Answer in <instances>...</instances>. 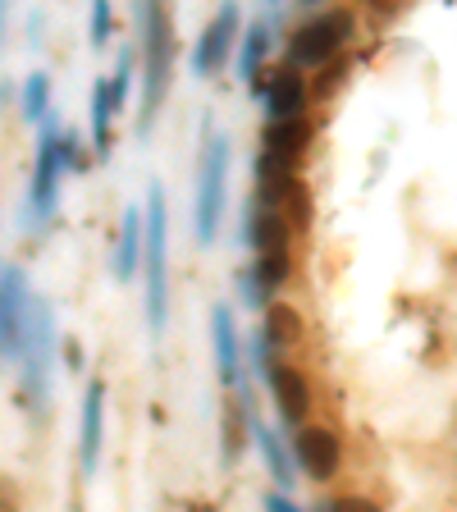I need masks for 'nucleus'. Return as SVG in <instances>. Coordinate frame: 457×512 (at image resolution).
Returning a JSON list of instances; mask_svg holds the SVG:
<instances>
[{"label": "nucleus", "mask_w": 457, "mask_h": 512, "mask_svg": "<svg viewBox=\"0 0 457 512\" xmlns=\"http://www.w3.org/2000/svg\"><path fill=\"white\" fill-rule=\"evenodd\" d=\"M101 426H106V384L92 380L83 394V430H78V467H83V476H96V467H101Z\"/></svg>", "instance_id": "13"}, {"label": "nucleus", "mask_w": 457, "mask_h": 512, "mask_svg": "<svg viewBox=\"0 0 457 512\" xmlns=\"http://www.w3.org/2000/svg\"><path fill=\"white\" fill-rule=\"evenodd\" d=\"M224 197H229V138L206 124V151L197 170V243L211 247L220 234Z\"/></svg>", "instance_id": "4"}, {"label": "nucleus", "mask_w": 457, "mask_h": 512, "mask_svg": "<svg viewBox=\"0 0 457 512\" xmlns=\"http://www.w3.org/2000/svg\"><path fill=\"white\" fill-rule=\"evenodd\" d=\"M316 512H384L375 499H366V494H339V499L320 503Z\"/></svg>", "instance_id": "24"}, {"label": "nucleus", "mask_w": 457, "mask_h": 512, "mask_svg": "<svg viewBox=\"0 0 457 512\" xmlns=\"http://www.w3.org/2000/svg\"><path fill=\"white\" fill-rule=\"evenodd\" d=\"M261 508H266V512H307V508H298V503L288 499V494H266V499H261Z\"/></svg>", "instance_id": "26"}, {"label": "nucleus", "mask_w": 457, "mask_h": 512, "mask_svg": "<svg viewBox=\"0 0 457 512\" xmlns=\"http://www.w3.org/2000/svg\"><path fill=\"white\" fill-rule=\"evenodd\" d=\"M288 453H293V462H298L311 480H334L343 467V444L330 426H298Z\"/></svg>", "instance_id": "7"}, {"label": "nucleus", "mask_w": 457, "mask_h": 512, "mask_svg": "<svg viewBox=\"0 0 457 512\" xmlns=\"http://www.w3.org/2000/svg\"><path fill=\"white\" fill-rule=\"evenodd\" d=\"M247 439H256V448H261V458H266L270 467V480H275L279 490L275 494H288L293 485H298V467H293V453H288L284 435L279 430H270L261 416H256V407L247 412Z\"/></svg>", "instance_id": "12"}, {"label": "nucleus", "mask_w": 457, "mask_h": 512, "mask_svg": "<svg viewBox=\"0 0 457 512\" xmlns=\"http://www.w3.org/2000/svg\"><path fill=\"white\" fill-rule=\"evenodd\" d=\"M138 256H142V206H128L115 243V279L138 275Z\"/></svg>", "instance_id": "17"}, {"label": "nucleus", "mask_w": 457, "mask_h": 512, "mask_svg": "<svg viewBox=\"0 0 457 512\" xmlns=\"http://www.w3.org/2000/svg\"><path fill=\"white\" fill-rule=\"evenodd\" d=\"M55 352H60V334H55V311L42 293L28 298L23 311V334H19V366H23V398L37 416L51 407V384H55Z\"/></svg>", "instance_id": "2"}, {"label": "nucleus", "mask_w": 457, "mask_h": 512, "mask_svg": "<svg viewBox=\"0 0 457 512\" xmlns=\"http://www.w3.org/2000/svg\"><path fill=\"white\" fill-rule=\"evenodd\" d=\"M247 412H252V407H247L243 398L220 407V462L224 467H238L243 448L252 444V439H247Z\"/></svg>", "instance_id": "16"}, {"label": "nucleus", "mask_w": 457, "mask_h": 512, "mask_svg": "<svg viewBox=\"0 0 457 512\" xmlns=\"http://www.w3.org/2000/svg\"><path fill=\"white\" fill-rule=\"evenodd\" d=\"M238 288H243V307H252V311H256V307H270V293L261 288V279H256L252 270L238 279Z\"/></svg>", "instance_id": "25"}, {"label": "nucleus", "mask_w": 457, "mask_h": 512, "mask_svg": "<svg viewBox=\"0 0 457 512\" xmlns=\"http://www.w3.org/2000/svg\"><path fill=\"white\" fill-rule=\"evenodd\" d=\"M266 106V124H279V119H302L307 110V83H302L298 69H275V74H261V96Z\"/></svg>", "instance_id": "11"}, {"label": "nucleus", "mask_w": 457, "mask_h": 512, "mask_svg": "<svg viewBox=\"0 0 457 512\" xmlns=\"http://www.w3.org/2000/svg\"><path fill=\"white\" fill-rule=\"evenodd\" d=\"M133 23H138V51H133V64L142 69V110H138V138H147L151 124H156V110L165 106L174 83V55H179V42H174V19L165 5H138L133 10Z\"/></svg>", "instance_id": "1"}, {"label": "nucleus", "mask_w": 457, "mask_h": 512, "mask_svg": "<svg viewBox=\"0 0 457 512\" xmlns=\"http://www.w3.org/2000/svg\"><path fill=\"white\" fill-rule=\"evenodd\" d=\"M110 28H115V14H110V0H96V5H92V46H96V51H106V42H110Z\"/></svg>", "instance_id": "22"}, {"label": "nucleus", "mask_w": 457, "mask_h": 512, "mask_svg": "<svg viewBox=\"0 0 457 512\" xmlns=\"http://www.w3.org/2000/svg\"><path fill=\"white\" fill-rule=\"evenodd\" d=\"M261 339H266V348L275 352V348H293V343L302 339V316L288 302H270L266 307V320H261Z\"/></svg>", "instance_id": "18"}, {"label": "nucleus", "mask_w": 457, "mask_h": 512, "mask_svg": "<svg viewBox=\"0 0 457 512\" xmlns=\"http://www.w3.org/2000/svg\"><path fill=\"white\" fill-rule=\"evenodd\" d=\"M238 19H243L238 5H220V14L206 23V32L197 37V51H192V74L197 78L220 74L224 64H229V55L238 46Z\"/></svg>", "instance_id": "8"}, {"label": "nucleus", "mask_w": 457, "mask_h": 512, "mask_svg": "<svg viewBox=\"0 0 457 512\" xmlns=\"http://www.w3.org/2000/svg\"><path fill=\"white\" fill-rule=\"evenodd\" d=\"M28 275L10 261H0V357L19 352V334H23V311H28Z\"/></svg>", "instance_id": "9"}, {"label": "nucleus", "mask_w": 457, "mask_h": 512, "mask_svg": "<svg viewBox=\"0 0 457 512\" xmlns=\"http://www.w3.org/2000/svg\"><path fill=\"white\" fill-rule=\"evenodd\" d=\"M60 357H64V366H69V371H83V348H78L74 339L60 343Z\"/></svg>", "instance_id": "27"}, {"label": "nucleus", "mask_w": 457, "mask_h": 512, "mask_svg": "<svg viewBox=\"0 0 457 512\" xmlns=\"http://www.w3.org/2000/svg\"><path fill=\"white\" fill-rule=\"evenodd\" d=\"M311 142V124L307 115L302 119H279V124H266L261 128V151L266 156H279V160H298Z\"/></svg>", "instance_id": "15"}, {"label": "nucleus", "mask_w": 457, "mask_h": 512, "mask_svg": "<svg viewBox=\"0 0 457 512\" xmlns=\"http://www.w3.org/2000/svg\"><path fill=\"white\" fill-rule=\"evenodd\" d=\"M266 51H270V14L266 19H252V28H247V37H243V51H238V78H243L247 87L261 78Z\"/></svg>", "instance_id": "19"}, {"label": "nucleus", "mask_w": 457, "mask_h": 512, "mask_svg": "<svg viewBox=\"0 0 457 512\" xmlns=\"http://www.w3.org/2000/svg\"><path fill=\"white\" fill-rule=\"evenodd\" d=\"M0 37H5V5H0ZM0 46H5V42H0Z\"/></svg>", "instance_id": "28"}, {"label": "nucleus", "mask_w": 457, "mask_h": 512, "mask_svg": "<svg viewBox=\"0 0 457 512\" xmlns=\"http://www.w3.org/2000/svg\"><path fill=\"white\" fill-rule=\"evenodd\" d=\"M138 266L147 270V330L151 339L170 325V211H165V188L151 183L147 215H142V256Z\"/></svg>", "instance_id": "3"}, {"label": "nucleus", "mask_w": 457, "mask_h": 512, "mask_svg": "<svg viewBox=\"0 0 457 512\" xmlns=\"http://www.w3.org/2000/svg\"><path fill=\"white\" fill-rule=\"evenodd\" d=\"M19 110L28 124H42L46 115H51V74H28V83H23V96H19Z\"/></svg>", "instance_id": "21"}, {"label": "nucleus", "mask_w": 457, "mask_h": 512, "mask_svg": "<svg viewBox=\"0 0 457 512\" xmlns=\"http://www.w3.org/2000/svg\"><path fill=\"white\" fill-rule=\"evenodd\" d=\"M357 32V19L352 10H330V14H311L302 28H293L288 37V69H320L330 64L343 46L352 42Z\"/></svg>", "instance_id": "5"}, {"label": "nucleus", "mask_w": 457, "mask_h": 512, "mask_svg": "<svg viewBox=\"0 0 457 512\" xmlns=\"http://www.w3.org/2000/svg\"><path fill=\"white\" fill-rule=\"evenodd\" d=\"M110 119H115L110 87H106V78H96V87H92V156L96 160L110 156Z\"/></svg>", "instance_id": "20"}, {"label": "nucleus", "mask_w": 457, "mask_h": 512, "mask_svg": "<svg viewBox=\"0 0 457 512\" xmlns=\"http://www.w3.org/2000/svg\"><path fill=\"white\" fill-rule=\"evenodd\" d=\"M211 348H215V371L224 384H238V325H234V307L229 302H215L211 307Z\"/></svg>", "instance_id": "14"}, {"label": "nucleus", "mask_w": 457, "mask_h": 512, "mask_svg": "<svg viewBox=\"0 0 457 512\" xmlns=\"http://www.w3.org/2000/svg\"><path fill=\"white\" fill-rule=\"evenodd\" d=\"M87 156H83V142H78V133H69V128H60V170H83Z\"/></svg>", "instance_id": "23"}, {"label": "nucleus", "mask_w": 457, "mask_h": 512, "mask_svg": "<svg viewBox=\"0 0 457 512\" xmlns=\"http://www.w3.org/2000/svg\"><path fill=\"white\" fill-rule=\"evenodd\" d=\"M266 384H270V394H275V407H279V416H284V426L288 430L307 426V416H311V384H307V375H302L293 362L270 357Z\"/></svg>", "instance_id": "10"}, {"label": "nucleus", "mask_w": 457, "mask_h": 512, "mask_svg": "<svg viewBox=\"0 0 457 512\" xmlns=\"http://www.w3.org/2000/svg\"><path fill=\"white\" fill-rule=\"evenodd\" d=\"M42 138H37V165H32V188H28V224H42L55 215V202H60V119L55 110L42 119Z\"/></svg>", "instance_id": "6"}]
</instances>
